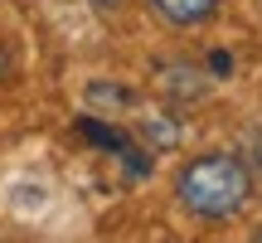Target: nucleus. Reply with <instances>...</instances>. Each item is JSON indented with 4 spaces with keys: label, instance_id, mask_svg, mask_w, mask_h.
<instances>
[{
    "label": "nucleus",
    "instance_id": "nucleus-1",
    "mask_svg": "<svg viewBox=\"0 0 262 243\" xmlns=\"http://www.w3.org/2000/svg\"><path fill=\"white\" fill-rule=\"evenodd\" d=\"M248 190H253V175L238 156H199L180 175V205L204 219H228L243 209Z\"/></svg>",
    "mask_w": 262,
    "mask_h": 243
},
{
    "label": "nucleus",
    "instance_id": "nucleus-2",
    "mask_svg": "<svg viewBox=\"0 0 262 243\" xmlns=\"http://www.w3.org/2000/svg\"><path fill=\"white\" fill-rule=\"evenodd\" d=\"M78 131H83L88 141H97V146H102V151H117V156H126V166H131V175H146V160L136 156V146H131V141H126L122 131H117V127H102V121H93V117H83V121H78Z\"/></svg>",
    "mask_w": 262,
    "mask_h": 243
},
{
    "label": "nucleus",
    "instance_id": "nucleus-3",
    "mask_svg": "<svg viewBox=\"0 0 262 243\" xmlns=\"http://www.w3.org/2000/svg\"><path fill=\"white\" fill-rule=\"evenodd\" d=\"M160 10H165L175 25H199V19H209L219 10V0H156Z\"/></svg>",
    "mask_w": 262,
    "mask_h": 243
},
{
    "label": "nucleus",
    "instance_id": "nucleus-4",
    "mask_svg": "<svg viewBox=\"0 0 262 243\" xmlns=\"http://www.w3.org/2000/svg\"><path fill=\"white\" fill-rule=\"evenodd\" d=\"M88 103H131L126 88H107V83H93L88 88Z\"/></svg>",
    "mask_w": 262,
    "mask_h": 243
},
{
    "label": "nucleus",
    "instance_id": "nucleus-5",
    "mask_svg": "<svg viewBox=\"0 0 262 243\" xmlns=\"http://www.w3.org/2000/svg\"><path fill=\"white\" fill-rule=\"evenodd\" d=\"M209 68H214V73H233V58H228L224 49H214V54H209Z\"/></svg>",
    "mask_w": 262,
    "mask_h": 243
},
{
    "label": "nucleus",
    "instance_id": "nucleus-6",
    "mask_svg": "<svg viewBox=\"0 0 262 243\" xmlns=\"http://www.w3.org/2000/svg\"><path fill=\"white\" fill-rule=\"evenodd\" d=\"M93 5H97V10H117L122 0H93Z\"/></svg>",
    "mask_w": 262,
    "mask_h": 243
},
{
    "label": "nucleus",
    "instance_id": "nucleus-7",
    "mask_svg": "<svg viewBox=\"0 0 262 243\" xmlns=\"http://www.w3.org/2000/svg\"><path fill=\"white\" fill-rule=\"evenodd\" d=\"M0 68H5V54H0Z\"/></svg>",
    "mask_w": 262,
    "mask_h": 243
}]
</instances>
